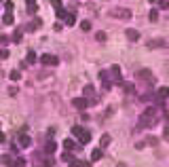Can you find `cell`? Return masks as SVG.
<instances>
[{
  "label": "cell",
  "mask_w": 169,
  "mask_h": 167,
  "mask_svg": "<svg viewBox=\"0 0 169 167\" xmlns=\"http://www.w3.org/2000/svg\"><path fill=\"white\" fill-rule=\"evenodd\" d=\"M40 64H42V66H57V64H59V57H55V55H51V53H45V55H40Z\"/></svg>",
  "instance_id": "cell-1"
},
{
  "label": "cell",
  "mask_w": 169,
  "mask_h": 167,
  "mask_svg": "<svg viewBox=\"0 0 169 167\" xmlns=\"http://www.w3.org/2000/svg\"><path fill=\"white\" fill-rule=\"evenodd\" d=\"M110 15H112V17H121V19H129V17H131V11H129V9H112Z\"/></svg>",
  "instance_id": "cell-2"
},
{
  "label": "cell",
  "mask_w": 169,
  "mask_h": 167,
  "mask_svg": "<svg viewBox=\"0 0 169 167\" xmlns=\"http://www.w3.org/2000/svg\"><path fill=\"white\" fill-rule=\"evenodd\" d=\"M72 106L76 108V110H87L89 102H87V97H74V99H72Z\"/></svg>",
  "instance_id": "cell-3"
},
{
  "label": "cell",
  "mask_w": 169,
  "mask_h": 167,
  "mask_svg": "<svg viewBox=\"0 0 169 167\" xmlns=\"http://www.w3.org/2000/svg\"><path fill=\"white\" fill-rule=\"evenodd\" d=\"M157 114H158L157 106H148V108L144 110V114H142V116H146V119H150L152 123H154V119H157Z\"/></svg>",
  "instance_id": "cell-4"
},
{
  "label": "cell",
  "mask_w": 169,
  "mask_h": 167,
  "mask_svg": "<svg viewBox=\"0 0 169 167\" xmlns=\"http://www.w3.org/2000/svg\"><path fill=\"white\" fill-rule=\"evenodd\" d=\"M125 36H127V40H131V42L140 40V32L133 30V28H127V30H125Z\"/></svg>",
  "instance_id": "cell-5"
},
{
  "label": "cell",
  "mask_w": 169,
  "mask_h": 167,
  "mask_svg": "<svg viewBox=\"0 0 169 167\" xmlns=\"http://www.w3.org/2000/svg\"><path fill=\"white\" fill-rule=\"evenodd\" d=\"M19 146H21V148H30V146H32L30 135H19Z\"/></svg>",
  "instance_id": "cell-6"
},
{
  "label": "cell",
  "mask_w": 169,
  "mask_h": 167,
  "mask_svg": "<svg viewBox=\"0 0 169 167\" xmlns=\"http://www.w3.org/2000/svg\"><path fill=\"white\" fill-rule=\"evenodd\" d=\"M110 72H112V78H114L116 83H121V68H119V66H112Z\"/></svg>",
  "instance_id": "cell-7"
},
{
  "label": "cell",
  "mask_w": 169,
  "mask_h": 167,
  "mask_svg": "<svg viewBox=\"0 0 169 167\" xmlns=\"http://www.w3.org/2000/svg\"><path fill=\"white\" fill-rule=\"evenodd\" d=\"M157 97H158V99H165V97H169V87H158Z\"/></svg>",
  "instance_id": "cell-8"
},
{
  "label": "cell",
  "mask_w": 169,
  "mask_h": 167,
  "mask_svg": "<svg viewBox=\"0 0 169 167\" xmlns=\"http://www.w3.org/2000/svg\"><path fill=\"white\" fill-rule=\"evenodd\" d=\"M55 150H57V144L53 142V140H51V142H47V144H45V152H49V155H53Z\"/></svg>",
  "instance_id": "cell-9"
},
{
  "label": "cell",
  "mask_w": 169,
  "mask_h": 167,
  "mask_svg": "<svg viewBox=\"0 0 169 167\" xmlns=\"http://www.w3.org/2000/svg\"><path fill=\"white\" fill-rule=\"evenodd\" d=\"M40 25H42V21H40V19H34L32 24L25 28V32H34V30H38V28H40Z\"/></svg>",
  "instance_id": "cell-10"
},
{
  "label": "cell",
  "mask_w": 169,
  "mask_h": 167,
  "mask_svg": "<svg viewBox=\"0 0 169 167\" xmlns=\"http://www.w3.org/2000/svg\"><path fill=\"white\" fill-rule=\"evenodd\" d=\"M63 148H66V150H74V148H76V142H74L72 138H66V140H63Z\"/></svg>",
  "instance_id": "cell-11"
},
{
  "label": "cell",
  "mask_w": 169,
  "mask_h": 167,
  "mask_svg": "<svg viewBox=\"0 0 169 167\" xmlns=\"http://www.w3.org/2000/svg\"><path fill=\"white\" fill-rule=\"evenodd\" d=\"M104 155V148H93V152H91V161H99Z\"/></svg>",
  "instance_id": "cell-12"
},
{
  "label": "cell",
  "mask_w": 169,
  "mask_h": 167,
  "mask_svg": "<svg viewBox=\"0 0 169 167\" xmlns=\"http://www.w3.org/2000/svg\"><path fill=\"white\" fill-rule=\"evenodd\" d=\"M137 76H140V78H146V81H152V72L148 70V68H146V70H140Z\"/></svg>",
  "instance_id": "cell-13"
},
{
  "label": "cell",
  "mask_w": 169,
  "mask_h": 167,
  "mask_svg": "<svg viewBox=\"0 0 169 167\" xmlns=\"http://www.w3.org/2000/svg\"><path fill=\"white\" fill-rule=\"evenodd\" d=\"M63 21L68 25H76V15H74V13H68V15L63 17Z\"/></svg>",
  "instance_id": "cell-14"
},
{
  "label": "cell",
  "mask_w": 169,
  "mask_h": 167,
  "mask_svg": "<svg viewBox=\"0 0 169 167\" xmlns=\"http://www.w3.org/2000/svg\"><path fill=\"white\" fill-rule=\"evenodd\" d=\"M78 142H80V144H89V142H91V133L83 131V133H80V138H78Z\"/></svg>",
  "instance_id": "cell-15"
},
{
  "label": "cell",
  "mask_w": 169,
  "mask_h": 167,
  "mask_svg": "<svg viewBox=\"0 0 169 167\" xmlns=\"http://www.w3.org/2000/svg\"><path fill=\"white\" fill-rule=\"evenodd\" d=\"M148 19H150L152 24H157V21H158V9H157V7H154V9L150 11V15H148Z\"/></svg>",
  "instance_id": "cell-16"
},
{
  "label": "cell",
  "mask_w": 169,
  "mask_h": 167,
  "mask_svg": "<svg viewBox=\"0 0 169 167\" xmlns=\"http://www.w3.org/2000/svg\"><path fill=\"white\" fill-rule=\"evenodd\" d=\"M110 142H112V138H110L108 133H104V135H102V142H99V144H102V148H108Z\"/></svg>",
  "instance_id": "cell-17"
},
{
  "label": "cell",
  "mask_w": 169,
  "mask_h": 167,
  "mask_svg": "<svg viewBox=\"0 0 169 167\" xmlns=\"http://www.w3.org/2000/svg\"><path fill=\"white\" fill-rule=\"evenodd\" d=\"M21 36H24V30H15V34H13V42H21Z\"/></svg>",
  "instance_id": "cell-18"
},
{
  "label": "cell",
  "mask_w": 169,
  "mask_h": 167,
  "mask_svg": "<svg viewBox=\"0 0 169 167\" xmlns=\"http://www.w3.org/2000/svg\"><path fill=\"white\" fill-rule=\"evenodd\" d=\"M95 40H97V42H106V40H108V34H106V32H97Z\"/></svg>",
  "instance_id": "cell-19"
},
{
  "label": "cell",
  "mask_w": 169,
  "mask_h": 167,
  "mask_svg": "<svg viewBox=\"0 0 169 167\" xmlns=\"http://www.w3.org/2000/svg\"><path fill=\"white\" fill-rule=\"evenodd\" d=\"M83 93H84L87 97H89V95H93V93H95V87H93V85H87V87L83 89Z\"/></svg>",
  "instance_id": "cell-20"
},
{
  "label": "cell",
  "mask_w": 169,
  "mask_h": 167,
  "mask_svg": "<svg viewBox=\"0 0 169 167\" xmlns=\"http://www.w3.org/2000/svg\"><path fill=\"white\" fill-rule=\"evenodd\" d=\"M38 59V55L34 53V51H28V64H36Z\"/></svg>",
  "instance_id": "cell-21"
},
{
  "label": "cell",
  "mask_w": 169,
  "mask_h": 167,
  "mask_svg": "<svg viewBox=\"0 0 169 167\" xmlns=\"http://www.w3.org/2000/svg\"><path fill=\"white\" fill-rule=\"evenodd\" d=\"M80 30H83V32H89V30H91V21H89V19L80 21Z\"/></svg>",
  "instance_id": "cell-22"
},
{
  "label": "cell",
  "mask_w": 169,
  "mask_h": 167,
  "mask_svg": "<svg viewBox=\"0 0 169 167\" xmlns=\"http://www.w3.org/2000/svg\"><path fill=\"white\" fill-rule=\"evenodd\" d=\"M11 167H25V159H15L11 163Z\"/></svg>",
  "instance_id": "cell-23"
},
{
  "label": "cell",
  "mask_w": 169,
  "mask_h": 167,
  "mask_svg": "<svg viewBox=\"0 0 169 167\" xmlns=\"http://www.w3.org/2000/svg\"><path fill=\"white\" fill-rule=\"evenodd\" d=\"M2 21L6 25H11L13 24V13H4V17H2Z\"/></svg>",
  "instance_id": "cell-24"
},
{
  "label": "cell",
  "mask_w": 169,
  "mask_h": 167,
  "mask_svg": "<svg viewBox=\"0 0 169 167\" xmlns=\"http://www.w3.org/2000/svg\"><path fill=\"white\" fill-rule=\"evenodd\" d=\"M84 129L80 127V125H76V127H72V135H76V138H80V133H83Z\"/></svg>",
  "instance_id": "cell-25"
},
{
  "label": "cell",
  "mask_w": 169,
  "mask_h": 167,
  "mask_svg": "<svg viewBox=\"0 0 169 167\" xmlns=\"http://www.w3.org/2000/svg\"><path fill=\"white\" fill-rule=\"evenodd\" d=\"M55 13H57V17H59V19H63V17L68 15V11H66L63 7H59V9H55Z\"/></svg>",
  "instance_id": "cell-26"
},
{
  "label": "cell",
  "mask_w": 169,
  "mask_h": 167,
  "mask_svg": "<svg viewBox=\"0 0 169 167\" xmlns=\"http://www.w3.org/2000/svg\"><path fill=\"white\" fill-rule=\"evenodd\" d=\"M157 9H161V11L169 9V0H158V7H157Z\"/></svg>",
  "instance_id": "cell-27"
},
{
  "label": "cell",
  "mask_w": 169,
  "mask_h": 167,
  "mask_svg": "<svg viewBox=\"0 0 169 167\" xmlns=\"http://www.w3.org/2000/svg\"><path fill=\"white\" fill-rule=\"evenodd\" d=\"M2 163L11 167V163H13V156H11V155H2Z\"/></svg>",
  "instance_id": "cell-28"
},
{
  "label": "cell",
  "mask_w": 169,
  "mask_h": 167,
  "mask_svg": "<svg viewBox=\"0 0 169 167\" xmlns=\"http://www.w3.org/2000/svg\"><path fill=\"white\" fill-rule=\"evenodd\" d=\"M9 76H11V81H19V78H21V72H17V70H13L11 74H9Z\"/></svg>",
  "instance_id": "cell-29"
},
{
  "label": "cell",
  "mask_w": 169,
  "mask_h": 167,
  "mask_svg": "<svg viewBox=\"0 0 169 167\" xmlns=\"http://www.w3.org/2000/svg\"><path fill=\"white\" fill-rule=\"evenodd\" d=\"M72 159H74V156L70 155V152H63V155H61V161H63V163H70Z\"/></svg>",
  "instance_id": "cell-30"
},
{
  "label": "cell",
  "mask_w": 169,
  "mask_h": 167,
  "mask_svg": "<svg viewBox=\"0 0 169 167\" xmlns=\"http://www.w3.org/2000/svg\"><path fill=\"white\" fill-rule=\"evenodd\" d=\"M123 89H125V93H133V83H125Z\"/></svg>",
  "instance_id": "cell-31"
},
{
  "label": "cell",
  "mask_w": 169,
  "mask_h": 167,
  "mask_svg": "<svg viewBox=\"0 0 169 167\" xmlns=\"http://www.w3.org/2000/svg\"><path fill=\"white\" fill-rule=\"evenodd\" d=\"M13 7H15V4H13L11 0H6V2H4V9H6V13H13Z\"/></svg>",
  "instance_id": "cell-32"
},
{
  "label": "cell",
  "mask_w": 169,
  "mask_h": 167,
  "mask_svg": "<svg viewBox=\"0 0 169 167\" xmlns=\"http://www.w3.org/2000/svg\"><path fill=\"white\" fill-rule=\"evenodd\" d=\"M68 165H70V167H83V163H80L78 159H72V161H70Z\"/></svg>",
  "instance_id": "cell-33"
},
{
  "label": "cell",
  "mask_w": 169,
  "mask_h": 167,
  "mask_svg": "<svg viewBox=\"0 0 169 167\" xmlns=\"http://www.w3.org/2000/svg\"><path fill=\"white\" fill-rule=\"evenodd\" d=\"M108 76H110L108 70H102V72H99V78H102V81H108Z\"/></svg>",
  "instance_id": "cell-34"
},
{
  "label": "cell",
  "mask_w": 169,
  "mask_h": 167,
  "mask_svg": "<svg viewBox=\"0 0 169 167\" xmlns=\"http://www.w3.org/2000/svg\"><path fill=\"white\" fill-rule=\"evenodd\" d=\"M146 144H150V146H157L158 140H157V138H148V140H146Z\"/></svg>",
  "instance_id": "cell-35"
},
{
  "label": "cell",
  "mask_w": 169,
  "mask_h": 167,
  "mask_svg": "<svg viewBox=\"0 0 169 167\" xmlns=\"http://www.w3.org/2000/svg\"><path fill=\"white\" fill-rule=\"evenodd\" d=\"M9 40H11V38H9V36H0V45H9Z\"/></svg>",
  "instance_id": "cell-36"
},
{
  "label": "cell",
  "mask_w": 169,
  "mask_h": 167,
  "mask_svg": "<svg viewBox=\"0 0 169 167\" xmlns=\"http://www.w3.org/2000/svg\"><path fill=\"white\" fill-rule=\"evenodd\" d=\"M6 57H9V51L2 49V51H0V59H6Z\"/></svg>",
  "instance_id": "cell-37"
},
{
  "label": "cell",
  "mask_w": 169,
  "mask_h": 167,
  "mask_svg": "<svg viewBox=\"0 0 169 167\" xmlns=\"http://www.w3.org/2000/svg\"><path fill=\"white\" fill-rule=\"evenodd\" d=\"M55 165V161H53V159H47V161H45V165L42 167H53Z\"/></svg>",
  "instance_id": "cell-38"
},
{
  "label": "cell",
  "mask_w": 169,
  "mask_h": 167,
  "mask_svg": "<svg viewBox=\"0 0 169 167\" xmlns=\"http://www.w3.org/2000/svg\"><path fill=\"white\" fill-rule=\"evenodd\" d=\"M36 9H38L36 2H34V4H28V11H30V13H36Z\"/></svg>",
  "instance_id": "cell-39"
},
{
  "label": "cell",
  "mask_w": 169,
  "mask_h": 167,
  "mask_svg": "<svg viewBox=\"0 0 169 167\" xmlns=\"http://www.w3.org/2000/svg\"><path fill=\"white\" fill-rule=\"evenodd\" d=\"M163 138H165V140H169V127H165V129H163Z\"/></svg>",
  "instance_id": "cell-40"
},
{
  "label": "cell",
  "mask_w": 169,
  "mask_h": 167,
  "mask_svg": "<svg viewBox=\"0 0 169 167\" xmlns=\"http://www.w3.org/2000/svg\"><path fill=\"white\" fill-rule=\"evenodd\" d=\"M53 7H55V9H59V7H61V0H53Z\"/></svg>",
  "instance_id": "cell-41"
},
{
  "label": "cell",
  "mask_w": 169,
  "mask_h": 167,
  "mask_svg": "<svg viewBox=\"0 0 169 167\" xmlns=\"http://www.w3.org/2000/svg\"><path fill=\"white\" fill-rule=\"evenodd\" d=\"M2 142H4V133L0 131V144H2Z\"/></svg>",
  "instance_id": "cell-42"
},
{
  "label": "cell",
  "mask_w": 169,
  "mask_h": 167,
  "mask_svg": "<svg viewBox=\"0 0 169 167\" xmlns=\"http://www.w3.org/2000/svg\"><path fill=\"white\" fill-rule=\"evenodd\" d=\"M25 2H28V4H34V2H36V0H25Z\"/></svg>",
  "instance_id": "cell-43"
},
{
  "label": "cell",
  "mask_w": 169,
  "mask_h": 167,
  "mask_svg": "<svg viewBox=\"0 0 169 167\" xmlns=\"http://www.w3.org/2000/svg\"><path fill=\"white\" fill-rule=\"evenodd\" d=\"M116 167H127V165H125V163H119V165H116Z\"/></svg>",
  "instance_id": "cell-44"
},
{
  "label": "cell",
  "mask_w": 169,
  "mask_h": 167,
  "mask_svg": "<svg viewBox=\"0 0 169 167\" xmlns=\"http://www.w3.org/2000/svg\"><path fill=\"white\" fill-rule=\"evenodd\" d=\"M83 167H91V165H89V163H83Z\"/></svg>",
  "instance_id": "cell-45"
}]
</instances>
